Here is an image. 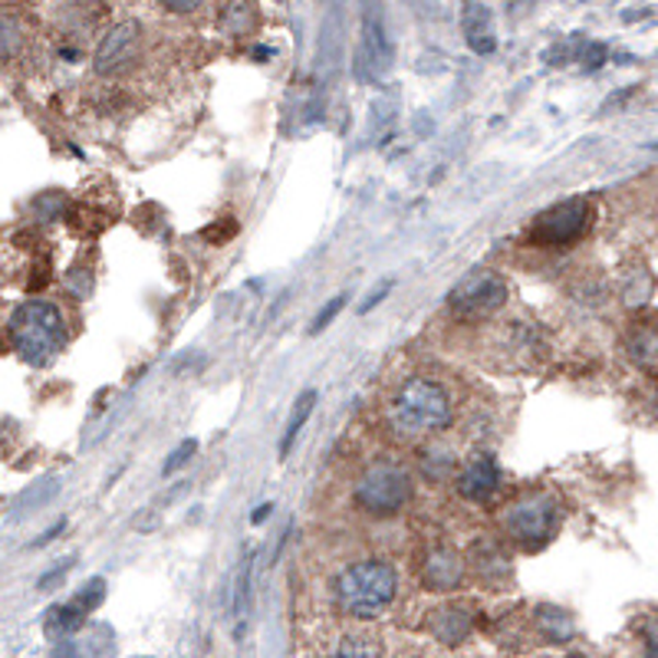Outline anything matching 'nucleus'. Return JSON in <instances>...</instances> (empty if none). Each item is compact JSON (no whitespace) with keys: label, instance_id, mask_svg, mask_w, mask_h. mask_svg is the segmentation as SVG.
<instances>
[{"label":"nucleus","instance_id":"nucleus-1","mask_svg":"<svg viewBox=\"0 0 658 658\" xmlns=\"http://www.w3.org/2000/svg\"><path fill=\"white\" fill-rule=\"evenodd\" d=\"M454 422V395L435 376H408L385 402V428L395 441L418 445L448 431Z\"/></svg>","mask_w":658,"mask_h":658},{"label":"nucleus","instance_id":"nucleus-2","mask_svg":"<svg viewBox=\"0 0 658 658\" xmlns=\"http://www.w3.org/2000/svg\"><path fill=\"white\" fill-rule=\"evenodd\" d=\"M333 605L359 622L379 619L399 596V569L385 556H362L333 576Z\"/></svg>","mask_w":658,"mask_h":658},{"label":"nucleus","instance_id":"nucleus-3","mask_svg":"<svg viewBox=\"0 0 658 658\" xmlns=\"http://www.w3.org/2000/svg\"><path fill=\"white\" fill-rule=\"evenodd\" d=\"M11 343L31 366H47L67 346V316L50 300H27L11 313Z\"/></svg>","mask_w":658,"mask_h":658},{"label":"nucleus","instance_id":"nucleus-4","mask_svg":"<svg viewBox=\"0 0 658 658\" xmlns=\"http://www.w3.org/2000/svg\"><path fill=\"white\" fill-rule=\"evenodd\" d=\"M412 497H415L412 471L395 461L369 464L353 487V500L359 504V510L372 517H395L412 504Z\"/></svg>","mask_w":658,"mask_h":658},{"label":"nucleus","instance_id":"nucleus-5","mask_svg":"<svg viewBox=\"0 0 658 658\" xmlns=\"http://www.w3.org/2000/svg\"><path fill=\"white\" fill-rule=\"evenodd\" d=\"M556 527H559V507L543 490L523 494L504 510V530L523 550H540L556 533Z\"/></svg>","mask_w":658,"mask_h":658},{"label":"nucleus","instance_id":"nucleus-6","mask_svg":"<svg viewBox=\"0 0 658 658\" xmlns=\"http://www.w3.org/2000/svg\"><path fill=\"white\" fill-rule=\"evenodd\" d=\"M589 228H592V205L586 198H569L536 215V221L527 231V241L533 247H569L579 238H586Z\"/></svg>","mask_w":658,"mask_h":658},{"label":"nucleus","instance_id":"nucleus-7","mask_svg":"<svg viewBox=\"0 0 658 658\" xmlns=\"http://www.w3.org/2000/svg\"><path fill=\"white\" fill-rule=\"evenodd\" d=\"M504 303H507V280L497 270H474L448 293V310L467 323L494 316Z\"/></svg>","mask_w":658,"mask_h":658},{"label":"nucleus","instance_id":"nucleus-8","mask_svg":"<svg viewBox=\"0 0 658 658\" xmlns=\"http://www.w3.org/2000/svg\"><path fill=\"white\" fill-rule=\"evenodd\" d=\"M139 47H142V31L139 24L126 21V24H116L96 47V57H93V70L100 77H116L123 73L126 67L136 64L139 57Z\"/></svg>","mask_w":658,"mask_h":658},{"label":"nucleus","instance_id":"nucleus-9","mask_svg":"<svg viewBox=\"0 0 658 658\" xmlns=\"http://www.w3.org/2000/svg\"><path fill=\"white\" fill-rule=\"evenodd\" d=\"M422 586L431 589V592H454L464 586V576H467V559L454 550V546H431L422 559Z\"/></svg>","mask_w":658,"mask_h":658},{"label":"nucleus","instance_id":"nucleus-10","mask_svg":"<svg viewBox=\"0 0 658 658\" xmlns=\"http://www.w3.org/2000/svg\"><path fill=\"white\" fill-rule=\"evenodd\" d=\"M454 487L464 500H474V504H487L497 487H500V467L494 461V454H474L467 458L458 474H454Z\"/></svg>","mask_w":658,"mask_h":658},{"label":"nucleus","instance_id":"nucleus-11","mask_svg":"<svg viewBox=\"0 0 658 658\" xmlns=\"http://www.w3.org/2000/svg\"><path fill=\"white\" fill-rule=\"evenodd\" d=\"M103 596H106V582L103 579H90L70 602L54 605L47 612V632L50 635H70V632H77L86 622V615L103 602Z\"/></svg>","mask_w":658,"mask_h":658},{"label":"nucleus","instance_id":"nucleus-12","mask_svg":"<svg viewBox=\"0 0 658 658\" xmlns=\"http://www.w3.org/2000/svg\"><path fill=\"white\" fill-rule=\"evenodd\" d=\"M362 64L366 73H382L389 67V37L376 0H369L362 14Z\"/></svg>","mask_w":658,"mask_h":658},{"label":"nucleus","instance_id":"nucleus-13","mask_svg":"<svg viewBox=\"0 0 658 658\" xmlns=\"http://www.w3.org/2000/svg\"><path fill=\"white\" fill-rule=\"evenodd\" d=\"M461 27H464V41L477 57H490L497 50V37H494V18L490 11L481 4V0H464L461 4Z\"/></svg>","mask_w":658,"mask_h":658},{"label":"nucleus","instance_id":"nucleus-14","mask_svg":"<svg viewBox=\"0 0 658 658\" xmlns=\"http://www.w3.org/2000/svg\"><path fill=\"white\" fill-rule=\"evenodd\" d=\"M326 658H385V645L372 628H343L330 642Z\"/></svg>","mask_w":658,"mask_h":658},{"label":"nucleus","instance_id":"nucleus-15","mask_svg":"<svg viewBox=\"0 0 658 658\" xmlns=\"http://www.w3.org/2000/svg\"><path fill=\"white\" fill-rule=\"evenodd\" d=\"M471 622H474V615H471V609H464V605H441V609H435V612L428 615L431 635H435L438 642H445V645L464 642V638L471 635Z\"/></svg>","mask_w":658,"mask_h":658},{"label":"nucleus","instance_id":"nucleus-16","mask_svg":"<svg viewBox=\"0 0 658 658\" xmlns=\"http://www.w3.org/2000/svg\"><path fill=\"white\" fill-rule=\"evenodd\" d=\"M625 353L628 359L645 369V372H658V326L655 323H638L628 330L625 336Z\"/></svg>","mask_w":658,"mask_h":658},{"label":"nucleus","instance_id":"nucleus-17","mask_svg":"<svg viewBox=\"0 0 658 658\" xmlns=\"http://www.w3.org/2000/svg\"><path fill=\"white\" fill-rule=\"evenodd\" d=\"M27 47V24L18 14H0V60H14Z\"/></svg>","mask_w":658,"mask_h":658},{"label":"nucleus","instance_id":"nucleus-18","mask_svg":"<svg viewBox=\"0 0 658 658\" xmlns=\"http://www.w3.org/2000/svg\"><path fill=\"white\" fill-rule=\"evenodd\" d=\"M257 24V11L251 0H231V4L221 11V31L231 34V37H244L251 34Z\"/></svg>","mask_w":658,"mask_h":658},{"label":"nucleus","instance_id":"nucleus-19","mask_svg":"<svg viewBox=\"0 0 658 658\" xmlns=\"http://www.w3.org/2000/svg\"><path fill=\"white\" fill-rule=\"evenodd\" d=\"M313 408H316V392L310 389V392H303V395L297 399V405H293V412H290V422H287V431H284V441H280V458H287V454L293 451V445H297V438H300L307 418L313 415Z\"/></svg>","mask_w":658,"mask_h":658},{"label":"nucleus","instance_id":"nucleus-20","mask_svg":"<svg viewBox=\"0 0 658 658\" xmlns=\"http://www.w3.org/2000/svg\"><path fill=\"white\" fill-rule=\"evenodd\" d=\"M458 474V461H454V454L451 451H445V448H431V451H425L422 454V477H428L431 484H441V481H451Z\"/></svg>","mask_w":658,"mask_h":658},{"label":"nucleus","instance_id":"nucleus-21","mask_svg":"<svg viewBox=\"0 0 658 658\" xmlns=\"http://www.w3.org/2000/svg\"><path fill=\"white\" fill-rule=\"evenodd\" d=\"M247 605H251V556H247V563L241 566V573H238V582H234V599H231V609H234V619H238V622L247 615Z\"/></svg>","mask_w":658,"mask_h":658},{"label":"nucleus","instance_id":"nucleus-22","mask_svg":"<svg viewBox=\"0 0 658 658\" xmlns=\"http://www.w3.org/2000/svg\"><path fill=\"white\" fill-rule=\"evenodd\" d=\"M234 234H238V224H234V221H218V224H211V228L201 231V238H205L208 244H215V247L228 244Z\"/></svg>","mask_w":658,"mask_h":658},{"label":"nucleus","instance_id":"nucleus-23","mask_svg":"<svg viewBox=\"0 0 658 658\" xmlns=\"http://www.w3.org/2000/svg\"><path fill=\"white\" fill-rule=\"evenodd\" d=\"M343 307H346V293H343V297H333V300H330V303H326V307L316 313V320H313V333H323V330H326V326H330V323L339 316V310H343Z\"/></svg>","mask_w":658,"mask_h":658},{"label":"nucleus","instance_id":"nucleus-24","mask_svg":"<svg viewBox=\"0 0 658 658\" xmlns=\"http://www.w3.org/2000/svg\"><path fill=\"white\" fill-rule=\"evenodd\" d=\"M195 451H198V441H195V438H185V441H182V445H178V448H175V451H172V458H169V461H165V467H162V471H165V474H172V471H175V467H182V464H188V461H192V454H195Z\"/></svg>","mask_w":658,"mask_h":658},{"label":"nucleus","instance_id":"nucleus-25","mask_svg":"<svg viewBox=\"0 0 658 658\" xmlns=\"http://www.w3.org/2000/svg\"><path fill=\"white\" fill-rule=\"evenodd\" d=\"M159 4L172 14H192L205 4V0H159Z\"/></svg>","mask_w":658,"mask_h":658},{"label":"nucleus","instance_id":"nucleus-26","mask_svg":"<svg viewBox=\"0 0 658 658\" xmlns=\"http://www.w3.org/2000/svg\"><path fill=\"white\" fill-rule=\"evenodd\" d=\"M389 290H392V280H385V284H379V287H376V290H372V293H369V300H366V303H362V307H359V313H369V310H372V307H379V303H382V300H385V293H389Z\"/></svg>","mask_w":658,"mask_h":658},{"label":"nucleus","instance_id":"nucleus-27","mask_svg":"<svg viewBox=\"0 0 658 658\" xmlns=\"http://www.w3.org/2000/svg\"><path fill=\"white\" fill-rule=\"evenodd\" d=\"M270 507H274V504H264V507H261V510H257V513H254V523H261V520H267V517H270Z\"/></svg>","mask_w":658,"mask_h":658}]
</instances>
